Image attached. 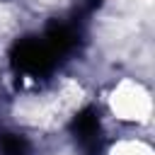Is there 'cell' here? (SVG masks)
<instances>
[{"label":"cell","instance_id":"obj_1","mask_svg":"<svg viewBox=\"0 0 155 155\" xmlns=\"http://www.w3.org/2000/svg\"><path fill=\"white\" fill-rule=\"evenodd\" d=\"M10 61H12V68L17 73H22L27 78H44L56 68L58 53L46 44V39L27 36L12 46Z\"/></svg>","mask_w":155,"mask_h":155},{"label":"cell","instance_id":"obj_2","mask_svg":"<svg viewBox=\"0 0 155 155\" xmlns=\"http://www.w3.org/2000/svg\"><path fill=\"white\" fill-rule=\"evenodd\" d=\"M73 136L82 155H102V126H99V114L92 107L75 114Z\"/></svg>","mask_w":155,"mask_h":155},{"label":"cell","instance_id":"obj_3","mask_svg":"<svg viewBox=\"0 0 155 155\" xmlns=\"http://www.w3.org/2000/svg\"><path fill=\"white\" fill-rule=\"evenodd\" d=\"M44 39L58 56H65L78 46V27L70 22H53V24H48Z\"/></svg>","mask_w":155,"mask_h":155},{"label":"cell","instance_id":"obj_4","mask_svg":"<svg viewBox=\"0 0 155 155\" xmlns=\"http://www.w3.org/2000/svg\"><path fill=\"white\" fill-rule=\"evenodd\" d=\"M0 155H29V145L24 138L15 133H2L0 136Z\"/></svg>","mask_w":155,"mask_h":155}]
</instances>
